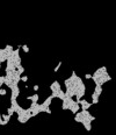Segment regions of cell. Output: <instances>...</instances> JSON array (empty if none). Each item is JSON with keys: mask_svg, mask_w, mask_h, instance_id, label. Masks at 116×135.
<instances>
[{"mask_svg": "<svg viewBox=\"0 0 116 135\" xmlns=\"http://www.w3.org/2000/svg\"><path fill=\"white\" fill-rule=\"evenodd\" d=\"M11 99H16L20 95V88H19V85H15L13 88H11Z\"/></svg>", "mask_w": 116, "mask_h": 135, "instance_id": "cell-1", "label": "cell"}, {"mask_svg": "<svg viewBox=\"0 0 116 135\" xmlns=\"http://www.w3.org/2000/svg\"><path fill=\"white\" fill-rule=\"evenodd\" d=\"M6 60H7L6 51H5V49H4V48H1V49H0V63L6 62Z\"/></svg>", "mask_w": 116, "mask_h": 135, "instance_id": "cell-2", "label": "cell"}, {"mask_svg": "<svg viewBox=\"0 0 116 135\" xmlns=\"http://www.w3.org/2000/svg\"><path fill=\"white\" fill-rule=\"evenodd\" d=\"M70 111H71V112L73 113V114H76L77 112H79V111H80V105H79V104H78L77 101H76V102H74V104H73V105L71 106V108H70Z\"/></svg>", "mask_w": 116, "mask_h": 135, "instance_id": "cell-3", "label": "cell"}, {"mask_svg": "<svg viewBox=\"0 0 116 135\" xmlns=\"http://www.w3.org/2000/svg\"><path fill=\"white\" fill-rule=\"evenodd\" d=\"M39 95L37 93H34L32 95H28L27 97V100H30L32 102H39Z\"/></svg>", "mask_w": 116, "mask_h": 135, "instance_id": "cell-4", "label": "cell"}, {"mask_svg": "<svg viewBox=\"0 0 116 135\" xmlns=\"http://www.w3.org/2000/svg\"><path fill=\"white\" fill-rule=\"evenodd\" d=\"M52 99H53V98H52L51 95H49V97H48V98H46V99H45V100L43 101V102H42V105H43L44 107H50Z\"/></svg>", "mask_w": 116, "mask_h": 135, "instance_id": "cell-5", "label": "cell"}, {"mask_svg": "<svg viewBox=\"0 0 116 135\" xmlns=\"http://www.w3.org/2000/svg\"><path fill=\"white\" fill-rule=\"evenodd\" d=\"M99 97H100V95H97L95 92L92 93V104H93V105H97V102H99Z\"/></svg>", "mask_w": 116, "mask_h": 135, "instance_id": "cell-6", "label": "cell"}, {"mask_svg": "<svg viewBox=\"0 0 116 135\" xmlns=\"http://www.w3.org/2000/svg\"><path fill=\"white\" fill-rule=\"evenodd\" d=\"M18 121L20 123H26L27 119H26V114H18Z\"/></svg>", "mask_w": 116, "mask_h": 135, "instance_id": "cell-7", "label": "cell"}, {"mask_svg": "<svg viewBox=\"0 0 116 135\" xmlns=\"http://www.w3.org/2000/svg\"><path fill=\"white\" fill-rule=\"evenodd\" d=\"M94 92H95L97 95H101L102 94V86H101V85H95Z\"/></svg>", "mask_w": 116, "mask_h": 135, "instance_id": "cell-8", "label": "cell"}, {"mask_svg": "<svg viewBox=\"0 0 116 135\" xmlns=\"http://www.w3.org/2000/svg\"><path fill=\"white\" fill-rule=\"evenodd\" d=\"M92 105H93L92 102H88V101H87V102H85L83 105H80V109H88Z\"/></svg>", "mask_w": 116, "mask_h": 135, "instance_id": "cell-9", "label": "cell"}, {"mask_svg": "<svg viewBox=\"0 0 116 135\" xmlns=\"http://www.w3.org/2000/svg\"><path fill=\"white\" fill-rule=\"evenodd\" d=\"M65 97H66V95H65V92L62 90V88H60V90L58 91V97H57V98H58V99H60V100H63Z\"/></svg>", "mask_w": 116, "mask_h": 135, "instance_id": "cell-10", "label": "cell"}, {"mask_svg": "<svg viewBox=\"0 0 116 135\" xmlns=\"http://www.w3.org/2000/svg\"><path fill=\"white\" fill-rule=\"evenodd\" d=\"M11 118H12V116H11V115H8V114H1V119L6 122V123H8V122H9Z\"/></svg>", "mask_w": 116, "mask_h": 135, "instance_id": "cell-11", "label": "cell"}, {"mask_svg": "<svg viewBox=\"0 0 116 135\" xmlns=\"http://www.w3.org/2000/svg\"><path fill=\"white\" fill-rule=\"evenodd\" d=\"M51 85L56 88V90H60V88H62V86H60V84H59V81H53Z\"/></svg>", "mask_w": 116, "mask_h": 135, "instance_id": "cell-12", "label": "cell"}, {"mask_svg": "<svg viewBox=\"0 0 116 135\" xmlns=\"http://www.w3.org/2000/svg\"><path fill=\"white\" fill-rule=\"evenodd\" d=\"M4 49H5V51H6V53H8V51H13L14 48H13V46H11V44H6Z\"/></svg>", "mask_w": 116, "mask_h": 135, "instance_id": "cell-13", "label": "cell"}, {"mask_svg": "<svg viewBox=\"0 0 116 135\" xmlns=\"http://www.w3.org/2000/svg\"><path fill=\"white\" fill-rule=\"evenodd\" d=\"M21 49H22V50H23V53H26V54L29 53V47H28L27 44H22V46H21Z\"/></svg>", "mask_w": 116, "mask_h": 135, "instance_id": "cell-14", "label": "cell"}, {"mask_svg": "<svg viewBox=\"0 0 116 135\" xmlns=\"http://www.w3.org/2000/svg\"><path fill=\"white\" fill-rule=\"evenodd\" d=\"M16 72H18L19 74H22L23 72H25V68L22 67V65H20V67L16 69Z\"/></svg>", "mask_w": 116, "mask_h": 135, "instance_id": "cell-15", "label": "cell"}, {"mask_svg": "<svg viewBox=\"0 0 116 135\" xmlns=\"http://www.w3.org/2000/svg\"><path fill=\"white\" fill-rule=\"evenodd\" d=\"M62 64H63V62H62V61H60V62H58V64L56 65V67H55V69H53V72H57L58 70L60 69V67H62Z\"/></svg>", "mask_w": 116, "mask_h": 135, "instance_id": "cell-16", "label": "cell"}, {"mask_svg": "<svg viewBox=\"0 0 116 135\" xmlns=\"http://www.w3.org/2000/svg\"><path fill=\"white\" fill-rule=\"evenodd\" d=\"M7 114L12 116V115L14 114V109H13V108H12V107H8V108H7Z\"/></svg>", "mask_w": 116, "mask_h": 135, "instance_id": "cell-17", "label": "cell"}, {"mask_svg": "<svg viewBox=\"0 0 116 135\" xmlns=\"http://www.w3.org/2000/svg\"><path fill=\"white\" fill-rule=\"evenodd\" d=\"M7 94V91L5 88H0V95H6Z\"/></svg>", "mask_w": 116, "mask_h": 135, "instance_id": "cell-18", "label": "cell"}, {"mask_svg": "<svg viewBox=\"0 0 116 135\" xmlns=\"http://www.w3.org/2000/svg\"><path fill=\"white\" fill-rule=\"evenodd\" d=\"M20 81H22L23 83H26V81H28V76H22V77L20 78Z\"/></svg>", "mask_w": 116, "mask_h": 135, "instance_id": "cell-19", "label": "cell"}, {"mask_svg": "<svg viewBox=\"0 0 116 135\" xmlns=\"http://www.w3.org/2000/svg\"><path fill=\"white\" fill-rule=\"evenodd\" d=\"M44 112H45V113H48V114H51V113H52V111L50 109V107H45L44 108Z\"/></svg>", "mask_w": 116, "mask_h": 135, "instance_id": "cell-20", "label": "cell"}, {"mask_svg": "<svg viewBox=\"0 0 116 135\" xmlns=\"http://www.w3.org/2000/svg\"><path fill=\"white\" fill-rule=\"evenodd\" d=\"M4 81H5V76H0V84L4 85Z\"/></svg>", "mask_w": 116, "mask_h": 135, "instance_id": "cell-21", "label": "cell"}, {"mask_svg": "<svg viewBox=\"0 0 116 135\" xmlns=\"http://www.w3.org/2000/svg\"><path fill=\"white\" fill-rule=\"evenodd\" d=\"M32 90H34L35 92H37V91L39 90V85H34V86H32Z\"/></svg>", "mask_w": 116, "mask_h": 135, "instance_id": "cell-22", "label": "cell"}, {"mask_svg": "<svg viewBox=\"0 0 116 135\" xmlns=\"http://www.w3.org/2000/svg\"><path fill=\"white\" fill-rule=\"evenodd\" d=\"M0 125H1V126H5V125H7L6 122H5L4 120H2V119H1V114H0Z\"/></svg>", "mask_w": 116, "mask_h": 135, "instance_id": "cell-23", "label": "cell"}, {"mask_svg": "<svg viewBox=\"0 0 116 135\" xmlns=\"http://www.w3.org/2000/svg\"><path fill=\"white\" fill-rule=\"evenodd\" d=\"M85 78H86V79H90V78H92V74H85Z\"/></svg>", "mask_w": 116, "mask_h": 135, "instance_id": "cell-24", "label": "cell"}, {"mask_svg": "<svg viewBox=\"0 0 116 135\" xmlns=\"http://www.w3.org/2000/svg\"><path fill=\"white\" fill-rule=\"evenodd\" d=\"M1 64H2V63H0V68H1Z\"/></svg>", "mask_w": 116, "mask_h": 135, "instance_id": "cell-25", "label": "cell"}, {"mask_svg": "<svg viewBox=\"0 0 116 135\" xmlns=\"http://www.w3.org/2000/svg\"><path fill=\"white\" fill-rule=\"evenodd\" d=\"M1 86H2V85H1V84H0V88H1Z\"/></svg>", "mask_w": 116, "mask_h": 135, "instance_id": "cell-26", "label": "cell"}]
</instances>
